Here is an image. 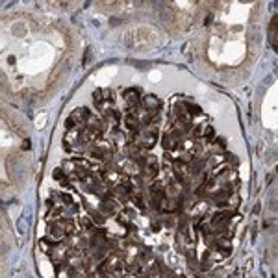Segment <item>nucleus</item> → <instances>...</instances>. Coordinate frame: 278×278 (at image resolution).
I'll return each mask as SVG.
<instances>
[{"instance_id": "1", "label": "nucleus", "mask_w": 278, "mask_h": 278, "mask_svg": "<svg viewBox=\"0 0 278 278\" xmlns=\"http://www.w3.org/2000/svg\"><path fill=\"white\" fill-rule=\"evenodd\" d=\"M161 109V100L156 98L154 95H145L141 100V112H159Z\"/></svg>"}]
</instances>
